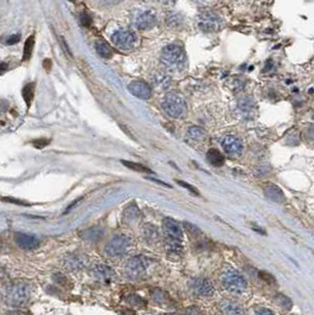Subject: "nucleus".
Returning <instances> with one entry per match:
<instances>
[{
  "instance_id": "nucleus-6",
  "label": "nucleus",
  "mask_w": 314,
  "mask_h": 315,
  "mask_svg": "<svg viewBox=\"0 0 314 315\" xmlns=\"http://www.w3.org/2000/svg\"><path fill=\"white\" fill-rule=\"evenodd\" d=\"M148 261L143 256H134L129 258L124 266V274L129 280H138L146 274Z\"/></svg>"
},
{
  "instance_id": "nucleus-9",
  "label": "nucleus",
  "mask_w": 314,
  "mask_h": 315,
  "mask_svg": "<svg viewBox=\"0 0 314 315\" xmlns=\"http://www.w3.org/2000/svg\"><path fill=\"white\" fill-rule=\"evenodd\" d=\"M222 26V20L220 15L214 12H203L199 17V28L205 32L218 31Z\"/></svg>"
},
{
  "instance_id": "nucleus-38",
  "label": "nucleus",
  "mask_w": 314,
  "mask_h": 315,
  "mask_svg": "<svg viewBox=\"0 0 314 315\" xmlns=\"http://www.w3.org/2000/svg\"><path fill=\"white\" fill-rule=\"evenodd\" d=\"M7 69H9V65H7L6 63H0V75L4 74Z\"/></svg>"
},
{
  "instance_id": "nucleus-18",
  "label": "nucleus",
  "mask_w": 314,
  "mask_h": 315,
  "mask_svg": "<svg viewBox=\"0 0 314 315\" xmlns=\"http://www.w3.org/2000/svg\"><path fill=\"white\" fill-rule=\"evenodd\" d=\"M222 312L224 315H242V308L238 303L233 301H224L222 302Z\"/></svg>"
},
{
  "instance_id": "nucleus-15",
  "label": "nucleus",
  "mask_w": 314,
  "mask_h": 315,
  "mask_svg": "<svg viewBox=\"0 0 314 315\" xmlns=\"http://www.w3.org/2000/svg\"><path fill=\"white\" fill-rule=\"evenodd\" d=\"M157 23V18L154 15V13L151 11H145L140 13L139 15L135 19V26L140 30H148V29H152Z\"/></svg>"
},
{
  "instance_id": "nucleus-8",
  "label": "nucleus",
  "mask_w": 314,
  "mask_h": 315,
  "mask_svg": "<svg viewBox=\"0 0 314 315\" xmlns=\"http://www.w3.org/2000/svg\"><path fill=\"white\" fill-rule=\"evenodd\" d=\"M111 42L122 50H130L137 43V36L130 30H118L111 36Z\"/></svg>"
},
{
  "instance_id": "nucleus-28",
  "label": "nucleus",
  "mask_w": 314,
  "mask_h": 315,
  "mask_svg": "<svg viewBox=\"0 0 314 315\" xmlns=\"http://www.w3.org/2000/svg\"><path fill=\"white\" fill-rule=\"evenodd\" d=\"M122 164H124L126 167H128L130 169H133V171H137V172H146V173H152L151 169H148L147 167H145V166L140 165V164H135V163H130V161H126V160H122Z\"/></svg>"
},
{
  "instance_id": "nucleus-21",
  "label": "nucleus",
  "mask_w": 314,
  "mask_h": 315,
  "mask_svg": "<svg viewBox=\"0 0 314 315\" xmlns=\"http://www.w3.org/2000/svg\"><path fill=\"white\" fill-rule=\"evenodd\" d=\"M153 83L157 88L167 89L171 84V78L169 76L163 75V74H156L153 77Z\"/></svg>"
},
{
  "instance_id": "nucleus-4",
  "label": "nucleus",
  "mask_w": 314,
  "mask_h": 315,
  "mask_svg": "<svg viewBox=\"0 0 314 315\" xmlns=\"http://www.w3.org/2000/svg\"><path fill=\"white\" fill-rule=\"evenodd\" d=\"M161 107L167 115L171 118L179 119L184 116L186 113V103L183 96H180L177 92H170L164 97L161 102Z\"/></svg>"
},
{
  "instance_id": "nucleus-20",
  "label": "nucleus",
  "mask_w": 314,
  "mask_h": 315,
  "mask_svg": "<svg viewBox=\"0 0 314 315\" xmlns=\"http://www.w3.org/2000/svg\"><path fill=\"white\" fill-rule=\"evenodd\" d=\"M206 158L207 160H209V163L214 166H220L224 163V157H223V154L220 150H215V148H212V150H210L209 152H207Z\"/></svg>"
},
{
  "instance_id": "nucleus-5",
  "label": "nucleus",
  "mask_w": 314,
  "mask_h": 315,
  "mask_svg": "<svg viewBox=\"0 0 314 315\" xmlns=\"http://www.w3.org/2000/svg\"><path fill=\"white\" fill-rule=\"evenodd\" d=\"M223 287L229 293L242 294L247 289V281L239 272L234 269H229L222 275Z\"/></svg>"
},
{
  "instance_id": "nucleus-22",
  "label": "nucleus",
  "mask_w": 314,
  "mask_h": 315,
  "mask_svg": "<svg viewBox=\"0 0 314 315\" xmlns=\"http://www.w3.org/2000/svg\"><path fill=\"white\" fill-rule=\"evenodd\" d=\"M95 49H96L97 54L103 58H110L111 55H113L110 46L103 41H97L96 44H95Z\"/></svg>"
},
{
  "instance_id": "nucleus-37",
  "label": "nucleus",
  "mask_w": 314,
  "mask_h": 315,
  "mask_svg": "<svg viewBox=\"0 0 314 315\" xmlns=\"http://www.w3.org/2000/svg\"><path fill=\"white\" fill-rule=\"evenodd\" d=\"M186 315H201V312H199V309L193 307V308H188V311H186Z\"/></svg>"
},
{
  "instance_id": "nucleus-12",
  "label": "nucleus",
  "mask_w": 314,
  "mask_h": 315,
  "mask_svg": "<svg viewBox=\"0 0 314 315\" xmlns=\"http://www.w3.org/2000/svg\"><path fill=\"white\" fill-rule=\"evenodd\" d=\"M191 289L197 296H212L215 293V288L212 283L206 279H195L191 282Z\"/></svg>"
},
{
  "instance_id": "nucleus-2",
  "label": "nucleus",
  "mask_w": 314,
  "mask_h": 315,
  "mask_svg": "<svg viewBox=\"0 0 314 315\" xmlns=\"http://www.w3.org/2000/svg\"><path fill=\"white\" fill-rule=\"evenodd\" d=\"M163 229L166 240V248L170 254L179 255L183 251V230L180 225L172 218H165L163 222Z\"/></svg>"
},
{
  "instance_id": "nucleus-35",
  "label": "nucleus",
  "mask_w": 314,
  "mask_h": 315,
  "mask_svg": "<svg viewBox=\"0 0 314 315\" xmlns=\"http://www.w3.org/2000/svg\"><path fill=\"white\" fill-rule=\"evenodd\" d=\"M19 34H15V36H11L9 39H7V44H15L17 42H19Z\"/></svg>"
},
{
  "instance_id": "nucleus-7",
  "label": "nucleus",
  "mask_w": 314,
  "mask_h": 315,
  "mask_svg": "<svg viewBox=\"0 0 314 315\" xmlns=\"http://www.w3.org/2000/svg\"><path fill=\"white\" fill-rule=\"evenodd\" d=\"M130 247V240L125 235L114 236L106 245V254L109 257H121L128 251Z\"/></svg>"
},
{
  "instance_id": "nucleus-3",
  "label": "nucleus",
  "mask_w": 314,
  "mask_h": 315,
  "mask_svg": "<svg viewBox=\"0 0 314 315\" xmlns=\"http://www.w3.org/2000/svg\"><path fill=\"white\" fill-rule=\"evenodd\" d=\"M160 60L161 63L170 70H180L185 64V52L179 45H167L161 51Z\"/></svg>"
},
{
  "instance_id": "nucleus-14",
  "label": "nucleus",
  "mask_w": 314,
  "mask_h": 315,
  "mask_svg": "<svg viewBox=\"0 0 314 315\" xmlns=\"http://www.w3.org/2000/svg\"><path fill=\"white\" fill-rule=\"evenodd\" d=\"M15 240L20 248L25 249V250H31V249L38 247L39 244L38 238L32 236V235L22 234V232H18V234L15 235Z\"/></svg>"
},
{
  "instance_id": "nucleus-23",
  "label": "nucleus",
  "mask_w": 314,
  "mask_h": 315,
  "mask_svg": "<svg viewBox=\"0 0 314 315\" xmlns=\"http://www.w3.org/2000/svg\"><path fill=\"white\" fill-rule=\"evenodd\" d=\"M143 236H145V240H147L148 243L157 242L159 238L158 230H157L153 225H146L145 229H143Z\"/></svg>"
},
{
  "instance_id": "nucleus-10",
  "label": "nucleus",
  "mask_w": 314,
  "mask_h": 315,
  "mask_svg": "<svg viewBox=\"0 0 314 315\" xmlns=\"http://www.w3.org/2000/svg\"><path fill=\"white\" fill-rule=\"evenodd\" d=\"M93 279L103 285H109L114 280V270L107 264H96L90 270Z\"/></svg>"
},
{
  "instance_id": "nucleus-17",
  "label": "nucleus",
  "mask_w": 314,
  "mask_h": 315,
  "mask_svg": "<svg viewBox=\"0 0 314 315\" xmlns=\"http://www.w3.org/2000/svg\"><path fill=\"white\" fill-rule=\"evenodd\" d=\"M265 195L268 199L273 200L275 203H283L284 202V195L281 191L280 187L276 186L274 184H268L265 187Z\"/></svg>"
},
{
  "instance_id": "nucleus-25",
  "label": "nucleus",
  "mask_w": 314,
  "mask_h": 315,
  "mask_svg": "<svg viewBox=\"0 0 314 315\" xmlns=\"http://www.w3.org/2000/svg\"><path fill=\"white\" fill-rule=\"evenodd\" d=\"M188 135L192 140H196V141H203L206 134H205V131L202 129L201 127H191V128L188 129Z\"/></svg>"
},
{
  "instance_id": "nucleus-1",
  "label": "nucleus",
  "mask_w": 314,
  "mask_h": 315,
  "mask_svg": "<svg viewBox=\"0 0 314 315\" xmlns=\"http://www.w3.org/2000/svg\"><path fill=\"white\" fill-rule=\"evenodd\" d=\"M32 294L30 283L24 280H13L1 288V298L7 306L22 307L29 302Z\"/></svg>"
},
{
  "instance_id": "nucleus-29",
  "label": "nucleus",
  "mask_w": 314,
  "mask_h": 315,
  "mask_svg": "<svg viewBox=\"0 0 314 315\" xmlns=\"http://www.w3.org/2000/svg\"><path fill=\"white\" fill-rule=\"evenodd\" d=\"M275 301L280 307L283 309H291L292 308V301L289 300L287 296H284L283 294H278L275 298Z\"/></svg>"
},
{
  "instance_id": "nucleus-31",
  "label": "nucleus",
  "mask_w": 314,
  "mask_h": 315,
  "mask_svg": "<svg viewBox=\"0 0 314 315\" xmlns=\"http://www.w3.org/2000/svg\"><path fill=\"white\" fill-rule=\"evenodd\" d=\"M153 299H154V301H157L158 303H163L167 300V299H169V296H167V294L165 293L164 290L154 289L153 290Z\"/></svg>"
},
{
  "instance_id": "nucleus-13",
  "label": "nucleus",
  "mask_w": 314,
  "mask_h": 315,
  "mask_svg": "<svg viewBox=\"0 0 314 315\" xmlns=\"http://www.w3.org/2000/svg\"><path fill=\"white\" fill-rule=\"evenodd\" d=\"M128 90L133 96L141 100L150 99L152 95L151 87L143 81H133L128 86Z\"/></svg>"
},
{
  "instance_id": "nucleus-36",
  "label": "nucleus",
  "mask_w": 314,
  "mask_h": 315,
  "mask_svg": "<svg viewBox=\"0 0 314 315\" xmlns=\"http://www.w3.org/2000/svg\"><path fill=\"white\" fill-rule=\"evenodd\" d=\"M81 22H82V24H83L84 26H88V25H90V22H92V19H90V18L88 17L87 15H82Z\"/></svg>"
},
{
  "instance_id": "nucleus-33",
  "label": "nucleus",
  "mask_w": 314,
  "mask_h": 315,
  "mask_svg": "<svg viewBox=\"0 0 314 315\" xmlns=\"http://www.w3.org/2000/svg\"><path fill=\"white\" fill-rule=\"evenodd\" d=\"M178 184H179V185H182V186H183V187H186V189H188V191H190V192H192V193H195V195H199V192H198V191H197V190L195 189V187H193V186H191V185H188V182H185V181H178Z\"/></svg>"
},
{
  "instance_id": "nucleus-26",
  "label": "nucleus",
  "mask_w": 314,
  "mask_h": 315,
  "mask_svg": "<svg viewBox=\"0 0 314 315\" xmlns=\"http://www.w3.org/2000/svg\"><path fill=\"white\" fill-rule=\"evenodd\" d=\"M138 217H139V209H138V206L135 205V204H132V205H129L128 208L125 210L124 218L126 219V221H134Z\"/></svg>"
},
{
  "instance_id": "nucleus-16",
  "label": "nucleus",
  "mask_w": 314,
  "mask_h": 315,
  "mask_svg": "<svg viewBox=\"0 0 314 315\" xmlns=\"http://www.w3.org/2000/svg\"><path fill=\"white\" fill-rule=\"evenodd\" d=\"M64 264L66 268L71 270V271H78V270L83 269L86 261H84L82 256L71 254V255H68L64 258Z\"/></svg>"
},
{
  "instance_id": "nucleus-11",
  "label": "nucleus",
  "mask_w": 314,
  "mask_h": 315,
  "mask_svg": "<svg viewBox=\"0 0 314 315\" xmlns=\"http://www.w3.org/2000/svg\"><path fill=\"white\" fill-rule=\"evenodd\" d=\"M222 147L224 152L230 157H239L243 152V144L238 137L234 135H227L222 140Z\"/></svg>"
},
{
  "instance_id": "nucleus-32",
  "label": "nucleus",
  "mask_w": 314,
  "mask_h": 315,
  "mask_svg": "<svg viewBox=\"0 0 314 315\" xmlns=\"http://www.w3.org/2000/svg\"><path fill=\"white\" fill-rule=\"evenodd\" d=\"M5 202H9V203H13V204H18V205H29L28 203L24 202V200H20V199H15V198H11V197H6L4 198Z\"/></svg>"
},
{
  "instance_id": "nucleus-19",
  "label": "nucleus",
  "mask_w": 314,
  "mask_h": 315,
  "mask_svg": "<svg viewBox=\"0 0 314 315\" xmlns=\"http://www.w3.org/2000/svg\"><path fill=\"white\" fill-rule=\"evenodd\" d=\"M103 235V230L101 229L100 226H93L87 229L86 231H83L82 234V237L83 240H90V242H96V240H100Z\"/></svg>"
},
{
  "instance_id": "nucleus-34",
  "label": "nucleus",
  "mask_w": 314,
  "mask_h": 315,
  "mask_svg": "<svg viewBox=\"0 0 314 315\" xmlns=\"http://www.w3.org/2000/svg\"><path fill=\"white\" fill-rule=\"evenodd\" d=\"M254 315H274L273 312L270 311V309H267V308H260L259 311L256 312Z\"/></svg>"
},
{
  "instance_id": "nucleus-30",
  "label": "nucleus",
  "mask_w": 314,
  "mask_h": 315,
  "mask_svg": "<svg viewBox=\"0 0 314 315\" xmlns=\"http://www.w3.org/2000/svg\"><path fill=\"white\" fill-rule=\"evenodd\" d=\"M127 302L129 304H133V306L135 307H143L146 304L145 301H143V299L140 298V296L137 295V294H132V295H129L128 298H127Z\"/></svg>"
},
{
  "instance_id": "nucleus-24",
  "label": "nucleus",
  "mask_w": 314,
  "mask_h": 315,
  "mask_svg": "<svg viewBox=\"0 0 314 315\" xmlns=\"http://www.w3.org/2000/svg\"><path fill=\"white\" fill-rule=\"evenodd\" d=\"M34 96V83H29L26 84L23 88V97L24 101L26 102L28 107H30L31 102H32Z\"/></svg>"
},
{
  "instance_id": "nucleus-27",
  "label": "nucleus",
  "mask_w": 314,
  "mask_h": 315,
  "mask_svg": "<svg viewBox=\"0 0 314 315\" xmlns=\"http://www.w3.org/2000/svg\"><path fill=\"white\" fill-rule=\"evenodd\" d=\"M34 46V36H30L28 38V41L25 42V46H24V55H23V60H30L31 55H32Z\"/></svg>"
}]
</instances>
